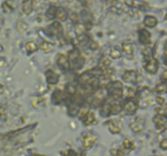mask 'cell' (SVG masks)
<instances>
[{
  "instance_id": "cell-12",
  "label": "cell",
  "mask_w": 167,
  "mask_h": 156,
  "mask_svg": "<svg viewBox=\"0 0 167 156\" xmlns=\"http://www.w3.org/2000/svg\"><path fill=\"white\" fill-rule=\"evenodd\" d=\"M49 31H50V33L52 34L56 35V36H60L63 33V27L60 25V22L56 21L50 25Z\"/></svg>"
},
{
  "instance_id": "cell-28",
  "label": "cell",
  "mask_w": 167,
  "mask_h": 156,
  "mask_svg": "<svg viewBox=\"0 0 167 156\" xmlns=\"http://www.w3.org/2000/svg\"><path fill=\"white\" fill-rule=\"evenodd\" d=\"M108 129L112 133H121L120 127L112 120L109 121V123H108Z\"/></svg>"
},
{
  "instance_id": "cell-31",
  "label": "cell",
  "mask_w": 167,
  "mask_h": 156,
  "mask_svg": "<svg viewBox=\"0 0 167 156\" xmlns=\"http://www.w3.org/2000/svg\"><path fill=\"white\" fill-rule=\"evenodd\" d=\"M56 7H54V6H52L50 8L47 10V13H46V15H47V16L48 19H50V20H52V19H54V18H56Z\"/></svg>"
},
{
  "instance_id": "cell-30",
  "label": "cell",
  "mask_w": 167,
  "mask_h": 156,
  "mask_svg": "<svg viewBox=\"0 0 167 156\" xmlns=\"http://www.w3.org/2000/svg\"><path fill=\"white\" fill-rule=\"evenodd\" d=\"M110 56L113 59H119L121 56V52L117 47H112L110 51Z\"/></svg>"
},
{
  "instance_id": "cell-17",
  "label": "cell",
  "mask_w": 167,
  "mask_h": 156,
  "mask_svg": "<svg viewBox=\"0 0 167 156\" xmlns=\"http://www.w3.org/2000/svg\"><path fill=\"white\" fill-rule=\"evenodd\" d=\"M56 17L57 19H60V21H66L67 18H68V13L65 11V9L63 8H56Z\"/></svg>"
},
{
  "instance_id": "cell-10",
  "label": "cell",
  "mask_w": 167,
  "mask_h": 156,
  "mask_svg": "<svg viewBox=\"0 0 167 156\" xmlns=\"http://www.w3.org/2000/svg\"><path fill=\"white\" fill-rule=\"evenodd\" d=\"M57 64L60 67V69L67 71L69 68V63L68 58L64 55H59L57 57Z\"/></svg>"
},
{
  "instance_id": "cell-16",
  "label": "cell",
  "mask_w": 167,
  "mask_h": 156,
  "mask_svg": "<svg viewBox=\"0 0 167 156\" xmlns=\"http://www.w3.org/2000/svg\"><path fill=\"white\" fill-rule=\"evenodd\" d=\"M93 77H92V76L89 73V72H86V73H84L82 75L80 76V77L78 79V82H79V84L81 85V86H86L88 83L90 82V80Z\"/></svg>"
},
{
  "instance_id": "cell-7",
  "label": "cell",
  "mask_w": 167,
  "mask_h": 156,
  "mask_svg": "<svg viewBox=\"0 0 167 156\" xmlns=\"http://www.w3.org/2000/svg\"><path fill=\"white\" fill-rule=\"evenodd\" d=\"M144 124H145V120L144 118H142L140 116L136 117L135 119V120L130 124V128L133 131L135 132H140L142 130L144 129Z\"/></svg>"
},
{
  "instance_id": "cell-32",
  "label": "cell",
  "mask_w": 167,
  "mask_h": 156,
  "mask_svg": "<svg viewBox=\"0 0 167 156\" xmlns=\"http://www.w3.org/2000/svg\"><path fill=\"white\" fill-rule=\"evenodd\" d=\"M77 38H78L79 43L81 44V46H86V45H87L88 42H90V38H89V37H88L86 34H82L81 36L77 37Z\"/></svg>"
},
{
  "instance_id": "cell-20",
  "label": "cell",
  "mask_w": 167,
  "mask_h": 156,
  "mask_svg": "<svg viewBox=\"0 0 167 156\" xmlns=\"http://www.w3.org/2000/svg\"><path fill=\"white\" fill-rule=\"evenodd\" d=\"M86 26L84 25H82L81 23H78L75 25V29H74V31H75V34L77 35V37L79 36H81L82 34H86Z\"/></svg>"
},
{
  "instance_id": "cell-41",
  "label": "cell",
  "mask_w": 167,
  "mask_h": 156,
  "mask_svg": "<svg viewBox=\"0 0 167 156\" xmlns=\"http://www.w3.org/2000/svg\"><path fill=\"white\" fill-rule=\"evenodd\" d=\"M161 148L164 150V151H166L167 148V140L166 139H164L162 142H161Z\"/></svg>"
},
{
  "instance_id": "cell-2",
  "label": "cell",
  "mask_w": 167,
  "mask_h": 156,
  "mask_svg": "<svg viewBox=\"0 0 167 156\" xmlns=\"http://www.w3.org/2000/svg\"><path fill=\"white\" fill-rule=\"evenodd\" d=\"M122 84L120 81H112L108 84L107 89L110 98L113 100H120L122 96Z\"/></svg>"
},
{
  "instance_id": "cell-15",
  "label": "cell",
  "mask_w": 167,
  "mask_h": 156,
  "mask_svg": "<svg viewBox=\"0 0 167 156\" xmlns=\"http://www.w3.org/2000/svg\"><path fill=\"white\" fill-rule=\"evenodd\" d=\"M144 24L147 27L153 28L157 25V19L153 16H146L144 20Z\"/></svg>"
},
{
  "instance_id": "cell-40",
  "label": "cell",
  "mask_w": 167,
  "mask_h": 156,
  "mask_svg": "<svg viewBox=\"0 0 167 156\" xmlns=\"http://www.w3.org/2000/svg\"><path fill=\"white\" fill-rule=\"evenodd\" d=\"M156 101H157V103L161 104V105H163V104L165 103V99H164V98L160 97V96H158V97L156 98Z\"/></svg>"
},
{
  "instance_id": "cell-33",
  "label": "cell",
  "mask_w": 167,
  "mask_h": 156,
  "mask_svg": "<svg viewBox=\"0 0 167 156\" xmlns=\"http://www.w3.org/2000/svg\"><path fill=\"white\" fill-rule=\"evenodd\" d=\"M76 90H77V86L73 84H69L66 86V91L69 94H76Z\"/></svg>"
},
{
  "instance_id": "cell-36",
  "label": "cell",
  "mask_w": 167,
  "mask_h": 156,
  "mask_svg": "<svg viewBox=\"0 0 167 156\" xmlns=\"http://www.w3.org/2000/svg\"><path fill=\"white\" fill-rule=\"evenodd\" d=\"M123 145H124V146L126 149H130V148L133 146L132 142H131L128 138L124 139V141H123Z\"/></svg>"
},
{
  "instance_id": "cell-29",
  "label": "cell",
  "mask_w": 167,
  "mask_h": 156,
  "mask_svg": "<svg viewBox=\"0 0 167 156\" xmlns=\"http://www.w3.org/2000/svg\"><path fill=\"white\" fill-rule=\"evenodd\" d=\"M155 90H156L157 93L161 94H165L166 92V83L164 82L161 83V84H157L156 88H155Z\"/></svg>"
},
{
  "instance_id": "cell-39",
  "label": "cell",
  "mask_w": 167,
  "mask_h": 156,
  "mask_svg": "<svg viewBox=\"0 0 167 156\" xmlns=\"http://www.w3.org/2000/svg\"><path fill=\"white\" fill-rule=\"evenodd\" d=\"M88 47L90 48V49H92V50H95V49H96L97 48V44L94 41H90L88 42Z\"/></svg>"
},
{
  "instance_id": "cell-24",
  "label": "cell",
  "mask_w": 167,
  "mask_h": 156,
  "mask_svg": "<svg viewBox=\"0 0 167 156\" xmlns=\"http://www.w3.org/2000/svg\"><path fill=\"white\" fill-rule=\"evenodd\" d=\"M40 47L45 53H48V52H51L53 51V46L50 42H47V41L42 42Z\"/></svg>"
},
{
  "instance_id": "cell-21",
  "label": "cell",
  "mask_w": 167,
  "mask_h": 156,
  "mask_svg": "<svg viewBox=\"0 0 167 156\" xmlns=\"http://www.w3.org/2000/svg\"><path fill=\"white\" fill-rule=\"evenodd\" d=\"M85 125H89L95 123V121H96L95 120V114L93 112H89L87 114V116L85 117V119L83 120Z\"/></svg>"
},
{
  "instance_id": "cell-35",
  "label": "cell",
  "mask_w": 167,
  "mask_h": 156,
  "mask_svg": "<svg viewBox=\"0 0 167 156\" xmlns=\"http://www.w3.org/2000/svg\"><path fill=\"white\" fill-rule=\"evenodd\" d=\"M135 94V90L131 87H127V97L129 99H133Z\"/></svg>"
},
{
  "instance_id": "cell-23",
  "label": "cell",
  "mask_w": 167,
  "mask_h": 156,
  "mask_svg": "<svg viewBox=\"0 0 167 156\" xmlns=\"http://www.w3.org/2000/svg\"><path fill=\"white\" fill-rule=\"evenodd\" d=\"M110 104L109 103H106L103 105L102 108H101V112H100V115L103 117H108L110 115Z\"/></svg>"
},
{
  "instance_id": "cell-4",
  "label": "cell",
  "mask_w": 167,
  "mask_h": 156,
  "mask_svg": "<svg viewBox=\"0 0 167 156\" xmlns=\"http://www.w3.org/2000/svg\"><path fill=\"white\" fill-rule=\"evenodd\" d=\"M144 66L147 72L149 73H157L158 70V62L156 59H148L146 62L144 63Z\"/></svg>"
},
{
  "instance_id": "cell-13",
  "label": "cell",
  "mask_w": 167,
  "mask_h": 156,
  "mask_svg": "<svg viewBox=\"0 0 167 156\" xmlns=\"http://www.w3.org/2000/svg\"><path fill=\"white\" fill-rule=\"evenodd\" d=\"M46 77L47 82L51 85H56L59 81V76L52 70H47L46 72Z\"/></svg>"
},
{
  "instance_id": "cell-34",
  "label": "cell",
  "mask_w": 167,
  "mask_h": 156,
  "mask_svg": "<svg viewBox=\"0 0 167 156\" xmlns=\"http://www.w3.org/2000/svg\"><path fill=\"white\" fill-rule=\"evenodd\" d=\"M3 12L6 13H11L12 12V7L10 6L8 4V3L5 2L4 3H3Z\"/></svg>"
},
{
  "instance_id": "cell-37",
  "label": "cell",
  "mask_w": 167,
  "mask_h": 156,
  "mask_svg": "<svg viewBox=\"0 0 167 156\" xmlns=\"http://www.w3.org/2000/svg\"><path fill=\"white\" fill-rule=\"evenodd\" d=\"M152 52H153V50H152V48L151 47H146L145 49H144L143 50V55H145V56L150 57V55H152Z\"/></svg>"
},
{
  "instance_id": "cell-25",
  "label": "cell",
  "mask_w": 167,
  "mask_h": 156,
  "mask_svg": "<svg viewBox=\"0 0 167 156\" xmlns=\"http://www.w3.org/2000/svg\"><path fill=\"white\" fill-rule=\"evenodd\" d=\"M110 64H111V60H110L108 57L104 56L100 60V62H99V64L98 68H101V69H106L107 67H108Z\"/></svg>"
},
{
  "instance_id": "cell-1",
  "label": "cell",
  "mask_w": 167,
  "mask_h": 156,
  "mask_svg": "<svg viewBox=\"0 0 167 156\" xmlns=\"http://www.w3.org/2000/svg\"><path fill=\"white\" fill-rule=\"evenodd\" d=\"M68 60H69V66H71L74 69H80L84 66L85 64L84 57L81 55L79 50L76 48L69 52Z\"/></svg>"
},
{
  "instance_id": "cell-38",
  "label": "cell",
  "mask_w": 167,
  "mask_h": 156,
  "mask_svg": "<svg viewBox=\"0 0 167 156\" xmlns=\"http://www.w3.org/2000/svg\"><path fill=\"white\" fill-rule=\"evenodd\" d=\"M155 110H156V112L158 113V115H161V116H166V111L164 110L161 107H155Z\"/></svg>"
},
{
  "instance_id": "cell-27",
  "label": "cell",
  "mask_w": 167,
  "mask_h": 156,
  "mask_svg": "<svg viewBox=\"0 0 167 156\" xmlns=\"http://www.w3.org/2000/svg\"><path fill=\"white\" fill-rule=\"evenodd\" d=\"M23 10L26 14H30L33 11V2L32 1H26L23 3Z\"/></svg>"
},
{
  "instance_id": "cell-19",
  "label": "cell",
  "mask_w": 167,
  "mask_h": 156,
  "mask_svg": "<svg viewBox=\"0 0 167 156\" xmlns=\"http://www.w3.org/2000/svg\"><path fill=\"white\" fill-rule=\"evenodd\" d=\"M26 49L29 53H34L38 51L39 47H38V44L36 43L35 41H30L26 44Z\"/></svg>"
},
{
  "instance_id": "cell-9",
  "label": "cell",
  "mask_w": 167,
  "mask_h": 156,
  "mask_svg": "<svg viewBox=\"0 0 167 156\" xmlns=\"http://www.w3.org/2000/svg\"><path fill=\"white\" fill-rule=\"evenodd\" d=\"M97 137L95 135L88 134L86 137H84V138L82 140V145L83 147L86 150H89L95 145V143L96 142Z\"/></svg>"
},
{
  "instance_id": "cell-14",
  "label": "cell",
  "mask_w": 167,
  "mask_h": 156,
  "mask_svg": "<svg viewBox=\"0 0 167 156\" xmlns=\"http://www.w3.org/2000/svg\"><path fill=\"white\" fill-rule=\"evenodd\" d=\"M139 38L140 42L144 45H148L151 42V34L148 30L146 29H142L139 32Z\"/></svg>"
},
{
  "instance_id": "cell-11",
  "label": "cell",
  "mask_w": 167,
  "mask_h": 156,
  "mask_svg": "<svg viewBox=\"0 0 167 156\" xmlns=\"http://www.w3.org/2000/svg\"><path fill=\"white\" fill-rule=\"evenodd\" d=\"M122 79L126 82L136 83L137 81V73L135 71H126L122 74Z\"/></svg>"
},
{
  "instance_id": "cell-22",
  "label": "cell",
  "mask_w": 167,
  "mask_h": 156,
  "mask_svg": "<svg viewBox=\"0 0 167 156\" xmlns=\"http://www.w3.org/2000/svg\"><path fill=\"white\" fill-rule=\"evenodd\" d=\"M122 48L125 51V52L127 54V55H133L134 51H135V49H134V46L132 43L130 42H124L122 44Z\"/></svg>"
},
{
  "instance_id": "cell-6",
  "label": "cell",
  "mask_w": 167,
  "mask_h": 156,
  "mask_svg": "<svg viewBox=\"0 0 167 156\" xmlns=\"http://www.w3.org/2000/svg\"><path fill=\"white\" fill-rule=\"evenodd\" d=\"M153 121L156 124L157 129L162 132L166 129V118L165 116L157 115L153 117Z\"/></svg>"
},
{
  "instance_id": "cell-8",
  "label": "cell",
  "mask_w": 167,
  "mask_h": 156,
  "mask_svg": "<svg viewBox=\"0 0 167 156\" xmlns=\"http://www.w3.org/2000/svg\"><path fill=\"white\" fill-rule=\"evenodd\" d=\"M105 96H106V94H105V91L104 90H99L97 91L94 97H93V99H92V102H91L92 107H97L98 106H99L100 104L102 103Z\"/></svg>"
},
{
  "instance_id": "cell-3",
  "label": "cell",
  "mask_w": 167,
  "mask_h": 156,
  "mask_svg": "<svg viewBox=\"0 0 167 156\" xmlns=\"http://www.w3.org/2000/svg\"><path fill=\"white\" fill-rule=\"evenodd\" d=\"M138 107H139V103L137 100L133 99H129L123 106V110L125 113L129 116L135 115V112H137Z\"/></svg>"
},
{
  "instance_id": "cell-42",
  "label": "cell",
  "mask_w": 167,
  "mask_h": 156,
  "mask_svg": "<svg viewBox=\"0 0 167 156\" xmlns=\"http://www.w3.org/2000/svg\"><path fill=\"white\" fill-rule=\"evenodd\" d=\"M161 78L162 79L163 81H166L167 80V71H164L163 72V73L161 75Z\"/></svg>"
},
{
  "instance_id": "cell-26",
  "label": "cell",
  "mask_w": 167,
  "mask_h": 156,
  "mask_svg": "<svg viewBox=\"0 0 167 156\" xmlns=\"http://www.w3.org/2000/svg\"><path fill=\"white\" fill-rule=\"evenodd\" d=\"M78 110H79V107H78L77 104L74 103H71L69 107V115L72 117L75 116L78 112Z\"/></svg>"
},
{
  "instance_id": "cell-5",
  "label": "cell",
  "mask_w": 167,
  "mask_h": 156,
  "mask_svg": "<svg viewBox=\"0 0 167 156\" xmlns=\"http://www.w3.org/2000/svg\"><path fill=\"white\" fill-rule=\"evenodd\" d=\"M68 96H67V94L64 93V92H62L60 90H56L53 94L52 96V100L53 103L56 104V105H59V104L62 103L63 102H64L65 100L67 99Z\"/></svg>"
},
{
  "instance_id": "cell-18",
  "label": "cell",
  "mask_w": 167,
  "mask_h": 156,
  "mask_svg": "<svg viewBox=\"0 0 167 156\" xmlns=\"http://www.w3.org/2000/svg\"><path fill=\"white\" fill-rule=\"evenodd\" d=\"M88 113H89V106L87 104H83L81 108L78 110L77 116L79 117L80 120H84Z\"/></svg>"
}]
</instances>
